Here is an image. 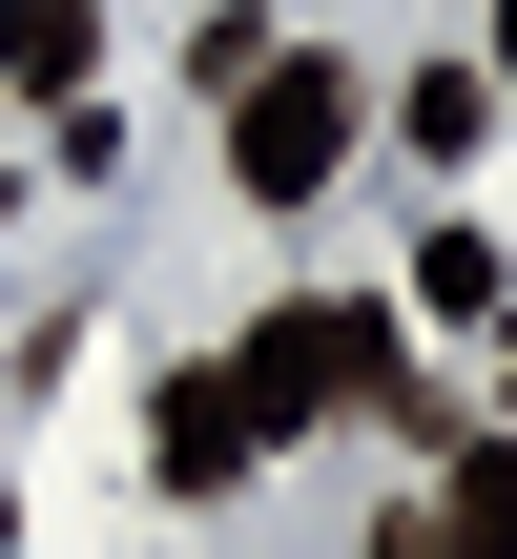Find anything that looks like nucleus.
<instances>
[{
  "label": "nucleus",
  "mask_w": 517,
  "mask_h": 559,
  "mask_svg": "<svg viewBox=\"0 0 517 559\" xmlns=\"http://www.w3.org/2000/svg\"><path fill=\"white\" fill-rule=\"evenodd\" d=\"M207 373H228L249 436H311V415L394 394V311H373V290H290V311H249V353H207Z\"/></svg>",
  "instance_id": "obj_1"
},
{
  "label": "nucleus",
  "mask_w": 517,
  "mask_h": 559,
  "mask_svg": "<svg viewBox=\"0 0 517 559\" xmlns=\"http://www.w3.org/2000/svg\"><path fill=\"white\" fill-rule=\"evenodd\" d=\"M352 145H373V83H352V62H290V41H269V62L228 83V187H249V207H332Z\"/></svg>",
  "instance_id": "obj_2"
},
{
  "label": "nucleus",
  "mask_w": 517,
  "mask_h": 559,
  "mask_svg": "<svg viewBox=\"0 0 517 559\" xmlns=\"http://www.w3.org/2000/svg\"><path fill=\"white\" fill-rule=\"evenodd\" d=\"M249 456H269V436L228 415V373H166V415H145V477H166V498H228Z\"/></svg>",
  "instance_id": "obj_3"
},
{
  "label": "nucleus",
  "mask_w": 517,
  "mask_h": 559,
  "mask_svg": "<svg viewBox=\"0 0 517 559\" xmlns=\"http://www.w3.org/2000/svg\"><path fill=\"white\" fill-rule=\"evenodd\" d=\"M83 62H104V0H0V83L21 104H83Z\"/></svg>",
  "instance_id": "obj_4"
},
{
  "label": "nucleus",
  "mask_w": 517,
  "mask_h": 559,
  "mask_svg": "<svg viewBox=\"0 0 517 559\" xmlns=\"http://www.w3.org/2000/svg\"><path fill=\"white\" fill-rule=\"evenodd\" d=\"M435 559H517V456H456L435 477Z\"/></svg>",
  "instance_id": "obj_5"
},
{
  "label": "nucleus",
  "mask_w": 517,
  "mask_h": 559,
  "mask_svg": "<svg viewBox=\"0 0 517 559\" xmlns=\"http://www.w3.org/2000/svg\"><path fill=\"white\" fill-rule=\"evenodd\" d=\"M414 311H497V228H435L414 249Z\"/></svg>",
  "instance_id": "obj_6"
},
{
  "label": "nucleus",
  "mask_w": 517,
  "mask_h": 559,
  "mask_svg": "<svg viewBox=\"0 0 517 559\" xmlns=\"http://www.w3.org/2000/svg\"><path fill=\"white\" fill-rule=\"evenodd\" d=\"M373 559H435V519H373Z\"/></svg>",
  "instance_id": "obj_7"
},
{
  "label": "nucleus",
  "mask_w": 517,
  "mask_h": 559,
  "mask_svg": "<svg viewBox=\"0 0 517 559\" xmlns=\"http://www.w3.org/2000/svg\"><path fill=\"white\" fill-rule=\"evenodd\" d=\"M0 559H21V498H0Z\"/></svg>",
  "instance_id": "obj_8"
},
{
  "label": "nucleus",
  "mask_w": 517,
  "mask_h": 559,
  "mask_svg": "<svg viewBox=\"0 0 517 559\" xmlns=\"http://www.w3.org/2000/svg\"><path fill=\"white\" fill-rule=\"evenodd\" d=\"M497 62H517V0H497Z\"/></svg>",
  "instance_id": "obj_9"
}]
</instances>
